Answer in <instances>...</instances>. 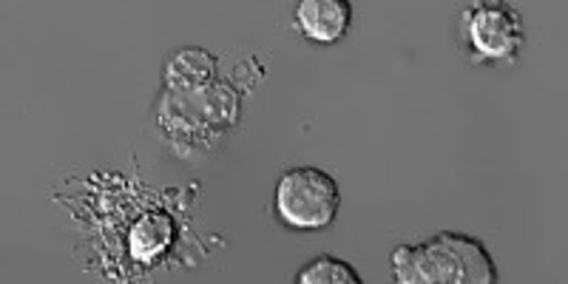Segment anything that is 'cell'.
Returning <instances> with one entry per match:
<instances>
[{"mask_svg":"<svg viewBox=\"0 0 568 284\" xmlns=\"http://www.w3.org/2000/svg\"><path fill=\"white\" fill-rule=\"evenodd\" d=\"M415 284H495L497 271L480 240L466 233H438L409 245Z\"/></svg>","mask_w":568,"mask_h":284,"instance_id":"1","label":"cell"},{"mask_svg":"<svg viewBox=\"0 0 568 284\" xmlns=\"http://www.w3.org/2000/svg\"><path fill=\"white\" fill-rule=\"evenodd\" d=\"M338 182L316 165H296L276 182L278 220L296 231H322L336 220Z\"/></svg>","mask_w":568,"mask_h":284,"instance_id":"2","label":"cell"},{"mask_svg":"<svg viewBox=\"0 0 568 284\" xmlns=\"http://www.w3.org/2000/svg\"><path fill=\"white\" fill-rule=\"evenodd\" d=\"M471 49L484 60H511L524 45V20L509 3H478L466 14Z\"/></svg>","mask_w":568,"mask_h":284,"instance_id":"3","label":"cell"},{"mask_svg":"<svg viewBox=\"0 0 568 284\" xmlns=\"http://www.w3.org/2000/svg\"><path fill=\"white\" fill-rule=\"evenodd\" d=\"M156 120H160V129L169 134V140L174 142L176 149L187 145L191 154H200V151L211 149L213 131L216 129L202 114L200 94H176V91H169L160 100V105H156Z\"/></svg>","mask_w":568,"mask_h":284,"instance_id":"4","label":"cell"},{"mask_svg":"<svg viewBox=\"0 0 568 284\" xmlns=\"http://www.w3.org/2000/svg\"><path fill=\"white\" fill-rule=\"evenodd\" d=\"M353 7L347 0H304L296 9V27L316 43H338L347 34Z\"/></svg>","mask_w":568,"mask_h":284,"instance_id":"5","label":"cell"},{"mask_svg":"<svg viewBox=\"0 0 568 284\" xmlns=\"http://www.w3.org/2000/svg\"><path fill=\"white\" fill-rule=\"evenodd\" d=\"M216 58L205 49H182L165 63V89L176 94H202L216 83Z\"/></svg>","mask_w":568,"mask_h":284,"instance_id":"6","label":"cell"},{"mask_svg":"<svg viewBox=\"0 0 568 284\" xmlns=\"http://www.w3.org/2000/svg\"><path fill=\"white\" fill-rule=\"evenodd\" d=\"M174 220H171L169 213H145V216L131 227V256H134L136 262H154L156 256H162V253L169 251V245L174 242Z\"/></svg>","mask_w":568,"mask_h":284,"instance_id":"7","label":"cell"},{"mask_svg":"<svg viewBox=\"0 0 568 284\" xmlns=\"http://www.w3.org/2000/svg\"><path fill=\"white\" fill-rule=\"evenodd\" d=\"M200 105H202V114H205V120L216 131L233 125L242 114L240 91L233 89L231 83L207 85V89L200 94Z\"/></svg>","mask_w":568,"mask_h":284,"instance_id":"8","label":"cell"},{"mask_svg":"<svg viewBox=\"0 0 568 284\" xmlns=\"http://www.w3.org/2000/svg\"><path fill=\"white\" fill-rule=\"evenodd\" d=\"M298 284H362L364 278L358 276L353 265L342 262L336 256H318L307 267H302L296 276Z\"/></svg>","mask_w":568,"mask_h":284,"instance_id":"9","label":"cell"},{"mask_svg":"<svg viewBox=\"0 0 568 284\" xmlns=\"http://www.w3.org/2000/svg\"><path fill=\"white\" fill-rule=\"evenodd\" d=\"M233 78H236V83H240L242 89H253L258 80L265 78V65L258 63L256 58H247L242 60V63L233 65Z\"/></svg>","mask_w":568,"mask_h":284,"instance_id":"10","label":"cell"}]
</instances>
